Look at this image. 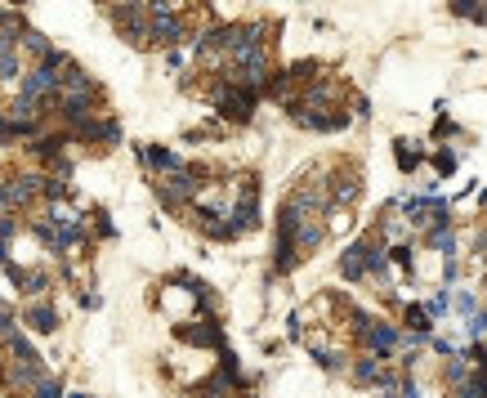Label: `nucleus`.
Wrapping results in <instances>:
<instances>
[{
    "label": "nucleus",
    "mask_w": 487,
    "mask_h": 398,
    "mask_svg": "<svg viewBox=\"0 0 487 398\" xmlns=\"http://www.w3.org/2000/svg\"><path fill=\"white\" fill-rule=\"evenodd\" d=\"M434 161H438V171H452V166H456V152H438Z\"/></svg>",
    "instance_id": "ddd939ff"
},
{
    "label": "nucleus",
    "mask_w": 487,
    "mask_h": 398,
    "mask_svg": "<svg viewBox=\"0 0 487 398\" xmlns=\"http://www.w3.org/2000/svg\"><path fill=\"white\" fill-rule=\"evenodd\" d=\"M353 380H358V385L380 380V367H375V358H358V367H353Z\"/></svg>",
    "instance_id": "423d86ee"
},
{
    "label": "nucleus",
    "mask_w": 487,
    "mask_h": 398,
    "mask_svg": "<svg viewBox=\"0 0 487 398\" xmlns=\"http://www.w3.org/2000/svg\"><path fill=\"white\" fill-rule=\"evenodd\" d=\"M416 161H420V152H411V143H398V166H403V171H411Z\"/></svg>",
    "instance_id": "9d476101"
},
{
    "label": "nucleus",
    "mask_w": 487,
    "mask_h": 398,
    "mask_svg": "<svg viewBox=\"0 0 487 398\" xmlns=\"http://www.w3.org/2000/svg\"><path fill=\"white\" fill-rule=\"evenodd\" d=\"M479 256H483V260H487V233H483V237H479Z\"/></svg>",
    "instance_id": "2eb2a0df"
},
{
    "label": "nucleus",
    "mask_w": 487,
    "mask_h": 398,
    "mask_svg": "<svg viewBox=\"0 0 487 398\" xmlns=\"http://www.w3.org/2000/svg\"><path fill=\"white\" fill-rule=\"evenodd\" d=\"M362 340H367V349H375V354H394V349L403 345V336H398V327H389V322H367V327H362Z\"/></svg>",
    "instance_id": "f257e3e1"
},
{
    "label": "nucleus",
    "mask_w": 487,
    "mask_h": 398,
    "mask_svg": "<svg viewBox=\"0 0 487 398\" xmlns=\"http://www.w3.org/2000/svg\"><path fill=\"white\" fill-rule=\"evenodd\" d=\"M407 322H411V327H416V336H429V309L411 305V309H407Z\"/></svg>",
    "instance_id": "0eeeda50"
},
{
    "label": "nucleus",
    "mask_w": 487,
    "mask_h": 398,
    "mask_svg": "<svg viewBox=\"0 0 487 398\" xmlns=\"http://www.w3.org/2000/svg\"><path fill=\"white\" fill-rule=\"evenodd\" d=\"M469 376V367H465V358H452V367H447V385H452V390H456V385L460 380H465Z\"/></svg>",
    "instance_id": "6e6552de"
},
{
    "label": "nucleus",
    "mask_w": 487,
    "mask_h": 398,
    "mask_svg": "<svg viewBox=\"0 0 487 398\" xmlns=\"http://www.w3.org/2000/svg\"><path fill=\"white\" fill-rule=\"evenodd\" d=\"M72 398H85V394H72Z\"/></svg>",
    "instance_id": "dca6fc26"
},
{
    "label": "nucleus",
    "mask_w": 487,
    "mask_h": 398,
    "mask_svg": "<svg viewBox=\"0 0 487 398\" xmlns=\"http://www.w3.org/2000/svg\"><path fill=\"white\" fill-rule=\"evenodd\" d=\"M394 264H403V269H411V246H394Z\"/></svg>",
    "instance_id": "f8f14e48"
},
{
    "label": "nucleus",
    "mask_w": 487,
    "mask_h": 398,
    "mask_svg": "<svg viewBox=\"0 0 487 398\" xmlns=\"http://www.w3.org/2000/svg\"><path fill=\"white\" fill-rule=\"evenodd\" d=\"M456 305L465 309V313H474V296H469V291H460V296H456Z\"/></svg>",
    "instance_id": "4468645a"
},
{
    "label": "nucleus",
    "mask_w": 487,
    "mask_h": 398,
    "mask_svg": "<svg viewBox=\"0 0 487 398\" xmlns=\"http://www.w3.org/2000/svg\"><path fill=\"white\" fill-rule=\"evenodd\" d=\"M143 161L156 166V171H179V157L166 152V148H148V152H143Z\"/></svg>",
    "instance_id": "39448f33"
},
{
    "label": "nucleus",
    "mask_w": 487,
    "mask_h": 398,
    "mask_svg": "<svg viewBox=\"0 0 487 398\" xmlns=\"http://www.w3.org/2000/svg\"><path fill=\"white\" fill-rule=\"evenodd\" d=\"M179 336H184L188 345H211V349L219 345V327H215V322H192V327H184Z\"/></svg>",
    "instance_id": "7ed1b4c3"
},
{
    "label": "nucleus",
    "mask_w": 487,
    "mask_h": 398,
    "mask_svg": "<svg viewBox=\"0 0 487 398\" xmlns=\"http://www.w3.org/2000/svg\"><path fill=\"white\" fill-rule=\"evenodd\" d=\"M27 322H32L36 331H54V327H58V313H54L50 305H32V309H27Z\"/></svg>",
    "instance_id": "20e7f679"
},
{
    "label": "nucleus",
    "mask_w": 487,
    "mask_h": 398,
    "mask_svg": "<svg viewBox=\"0 0 487 398\" xmlns=\"http://www.w3.org/2000/svg\"><path fill=\"white\" fill-rule=\"evenodd\" d=\"M469 331L474 336H487V313H469Z\"/></svg>",
    "instance_id": "9b49d317"
},
{
    "label": "nucleus",
    "mask_w": 487,
    "mask_h": 398,
    "mask_svg": "<svg viewBox=\"0 0 487 398\" xmlns=\"http://www.w3.org/2000/svg\"><path fill=\"white\" fill-rule=\"evenodd\" d=\"M340 273H345L349 282H358V277L367 273V251H362V242L345 251V260H340Z\"/></svg>",
    "instance_id": "f03ea898"
},
{
    "label": "nucleus",
    "mask_w": 487,
    "mask_h": 398,
    "mask_svg": "<svg viewBox=\"0 0 487 398\" xmlns=\"http://www.w3.org/2000/svg\"><path fill=\"white\" fill-rule=\"evenodd\" d=\"M32 398H63V394H58V385H54V380H45V376H41V380L32 385Z\"/></svg>",
    "instance_id": "1a4fd4ad"
}]
</instances>
